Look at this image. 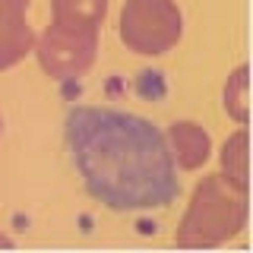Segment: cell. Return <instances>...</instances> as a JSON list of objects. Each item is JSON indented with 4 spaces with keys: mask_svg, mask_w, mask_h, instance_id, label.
Here are the masks:
<instances>
[{
    "mask_svg": "<svg viewBox=\"0 0 253 253\" xmlns=\"http://www.w3.org/2000/svg\"><path fill=\"white\" fill-rule=\"evenodd\" d=\"M67 139L89 193L108 209L142 212L177 196L174 162L155 124L121 111L76 108L67 117Z\"/></svg>",
    "mask_w": 253,
    "mask_h": 253,
    "instance_id": "obj_1",
    "label": "cell"
}]
</instances>
